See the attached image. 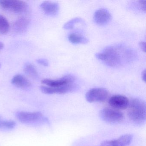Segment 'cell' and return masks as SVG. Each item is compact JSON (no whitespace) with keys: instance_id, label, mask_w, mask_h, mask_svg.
I'll use <instances>...</instances> for the list:
<instances>
[{"instance_id":"1","label":"cell","mask_w":146,"mask_h":146,"mask_svg":"<svg viewBox=\"0 0 146 146\" xmlns=\"http://www.w3.org/2000/svg\"><path fill=\"white\" fill-rule=\"evenodd\" d=\"M130 110L128 116L130 120L135 124L142 125L146 120V104L140 99H132L129 103Z\"/></svg>"},{"instance_id":"2","label":"cell","mask_w":146,"mask_h":146,"mask_svg":"<svg viewBox=\"0 0 146 146\" xmlns=\"http://www.w3.org/2000/svg\"><path fill=\"white\" fill-rule=\"evenodd\" d=\"M99 116L102 120L110 124H117L123 121L124 115L123 113L116 109L105 108L99 112Z\"/></svg>"},{"instance_id":"3","label":"cell","mask_w":146,"mask_h":146,"mask_svg":"<svg viewBox=\"0 0 146 146\" xmlns=\"http://www.w3.org/2000/svg\"><path fill=\"white\" fill-rule=\"evenodd\" d=\"M0 6L17 13L26 12L28 9L26 2L16 0H0Z\"/></svg>"},{"instance_id":"4","label":"cell","mask_w":146,"mask_h":146,"mask_svg":"<svg viewBox=\"0 0 146 146\" xmlns=\"http://www.w3.org/2000/svg\"><path fill=\"white\" fill-rule=\"evenodd\" d=\"M108 92L103 88H94L88 91L85 95V98L88 102H103L107 99Z\"/></svg>"},{"instance_id":"5","label":"cell","mask_w":146,"mask_h":146,"mask_svg":"<svg viewBox=\"0 0 146 146\" xmlns=\"http://www.w3.org/2000/svg\"><path fill=\"white\" fill-rule=\"evenodd\" d=\"M17 119L21 123L29 124L36 122L42 117V114L40 112L18 111L16 113Z\"/></svg>"},{"instance_id":"6","label":"cell","mask_w":146,"mask_h":146,"mask_svg":"<svg viewBox=\"0 0 146 146\" xmlns=\"http://www.w3.org/2000/svg\"><path fill=\"white\" fill-rule=\"evenodd\" d=\"M76 88L73 84H66L61 87H52L42 86L40 88L41 91L46 94H65L71 92Z\"/></svg>"},{"instance_id":"7","label":"cell","mask_w":146,"mask_h":146,"mask_svg":"<svg viewBox=\"0 0 146 146\" xmlns=\"http://www.w3.org/2000/svg\"><path fill=\"white\" fill-rule=\"evenodd\" d=\"M75 78L71 75H68L63 77L61 78L56 80L45 79L42 81V83L48 87H61L66 84H73L75 82Z\"/></svg>"},{"instance_id":"8","label":"cell","mask_w":146,"mask_h":146,"mask_svg":"<svg viewBox=\"0 0 146 146\" xmlns=\"http://www.w3.org/2000/svg\"><path fill=\"white\" fill-rule=\"evenodd\" d=\"M108 103L113 108L124 110L129 106V101L126 96L120 95H116L109 99Z\"/></svg>"},{"instance_id":"9","label":"cell","mask_w":146,"mask_h":146,"mask_svg":"<svg viewBox=\"0 0 146 146\" xmlns=\"http://www.w3.org/2000/svg\"><path fill=\"white\" fill-rule=\"evenodd\" d=\"M133 136L131 134H125L117 139L105 141L102 142L101 146H127L131 143Z\"/></svg>"},{"instance_id":"10","label":"cell","mask_w":146,"mask_h":146,"mask_svg":"<svg viewBox=\"0 0 146 146\" xmlns=\"http://www.w3.org/2000/svg\"><path fill=\"white\" fill-rule=\"evenodd\" d=\"M103 52L106 54V58L104 62L111 66H116L120 64V55L118 53L117 48L109 47Z\"/></svg>"},{"instance_id":"11","label":"cell","mask_w":146,"mask_h":146,"mask_svg":"<svg viewBox=\"0 0 146 146\" xmlns=\"http://www.w3.org/2000/svg\"><path fill=\"white\" fill-rule=\"evenodd\" d=\"M111 16L109 11L104 8H100L96 11L94 16L95 23L99 25L107 24L111 21Z\"/></svg>"},{"instance_id":"12","label":"cell","mask_w":146,"mask_h":146,"mask_svg":"<svg viewBox=\"0 0 146 146\" xmlns=\"http://www.w3.org/2000/svg\"><path fill=\"white\" fill-rule=\"evenodd\" d=\"M40 7L44 13L51 17L57 16L59 11V5L57 2L43 1L41 4Z\"/></svg>"},{"instance_id":"13","label":"cell","mask_w":146,"mask_h":146,"mask_svg":"<svg viewBox=\"0 0 146 146\" xmlns=\"http://www.w3.org/2000/svg\"><path fill=\"white\" fill-rule=\"evenodd\" d=\"M11 83L17 88L22 89H28L31 86L30 82L25 77L20 74L14 76L12 79Z\"/></svg>"},{"instance_id":"14","label":"cell","mask_w":146,"mask_h":146,"mask_svg":"<svg viewBox=\"0 0 146 146\" xmlns=\"http://www.w3.org/2000/svg\"><path fill=\"white\" fill-rule=\"evenodd\" d=\"M24 71L26 75L34 79L39 78V75L36 68L31 63H25L24 66Z\"/></svg>"},{"instance_id":"15","label":"cell","mask_w":146,"mask_h":146,"mask_svg":"<svg viewBox=\"0 0 146 146\" xmlns=\"http://www.w3.org/2000/svg\"><path fill=\"white\" fill-rule=\"evenodd\" d=\"M29 24V20L27 19L24 18L19 19L14 23V30L17 33H22L27 29Z\"/></svg>"},{"instance_id":"16","label":"cell","mask_w":146,"mask_h":146,"mask_svg":"<svg viewBox=\"0 0 146 146\" xmlns=\"http://www.w3.org/2000/svg\"><path fill=\"white\" fill-rule=\"evenodd\" d=\"M68 40L72 44H86L88 42V39L84 36L72 33L68 36Z\"/></svg>"},{"instance_id":"17","label":"cell","mask_w":146,"mask_h":146,"mask_svg":"<svg viewBox=\"0 0 146 146\" xmlns=\"http://www.w3.org/2000/svg\"><path fill=\"white\" fill-rule=\"evenodd\" d=\"M16 123L12 120H3L0 116V129L8 130L15 128Z\"/></svg>"},{"instance_id":"18","label":"cell","mask_w":146,"mask_h":146,"mask_svg":"<svg viewBox=\"0 0 146 146\" xmlns=\"http://www.w3.org/2000/svg\"><path fill=\"white\" fill-rule=\"evenodd\" d=\"M10 25L5 17L0 15V34H5L9 31Z\"/></svg>"},{"instance_id":"19","label":"cell","mask_w":146,"mask_h":146,"mask_svg":"<svg viewBox=\"0 0 146 146\" xmlns=\"http://www.w3.org/2000/svg\"><path fill=\"white\" fill-rule=\"evenodd\" d=\"M82 22L83 20L82 18L79 17L75 18L66 23L63 28L66 30L72 29L74 28L76 24L82 23Z\"/></svg>"},{"instance_id":"20","label":"cell","mask_w":146,"mask_h":146,"mask_svg":"<svg viewBox=\"0 0 146 146\" xmlns=\"http://www.w3.org/2000/svg\"><path fill=\"white\" fill-rule=\"evenodd\" d=\"M37 63L43 66H48V62L46 59L44 58L38 59L36 60Z\"/></svg>"},{"instance_id":"21","label":"cell","mask_w":146,"mask_h":146,"mask_svg":"<svg viewBox=\"0 0 146 146\" xmlns=\"http://www.w3.org/2000/svg\"><path fill=\"white\" fill-rule=\"evenodd\" d=\"M139 46L143 52H146V42H141L139 43Z\"/></svg>"},{"instance_id":"22","label":"cell","mask_w":146,"mask_h":146,"mask_svg":"<svg viewBox=\"0 0 146 146\" xmlns=\"http://www.w3.org/2000/svg\"><path fill=\"white\" fill-rule=\"evenodd\" d=\"M140 3V5H141V7L143 10L144 11H146V1H139Z\"/></svg>"},{"instance_id":"23","label":"cell","mask_w":146,"mask_h":146,"mask_svg":"<svg viewBox=\"0 0 146 146\" xmlns=\"http://www.w3.org/2000/svg\"><path fill=\"white\" fill-rule=\"evenodd\" d=\"M142 79L144 82H146V70H144L142 73Z\"/></svg>"},{"instance_id":"24","label":"cell","mask_w":146,"mask_h":146,"mask_svg":"<svg viewBox=\"0 0 146 146\" xmlns=\"http://www.w3.org/2000/svg\"><path fill=\"white\" fill-rule=\"evenodd\" d=\"M4 47V44L2 42H0V50H1Z\"/></svg>"},{"instance_id":"25","label":"cell","mask_w":146,"mask_h":146,"mask_svg":"<svg viewBox=\"0 0 146 146\" xmlns=\"http://www.w3.org/2000/svg\"><path fill=\"white\" fill-rule=\"evenodd\" d=\"M1 64H0V67H1Z\"/></svg>"},{"instance_id":"26","label":"cell","mask_w":146,"mask_h":146,"mask_svg":"<svg viewBox=\"0 0 146 146\" xmlns=\"http://www.w3.org/2000/svg\"></svg>"}]
</instances>
